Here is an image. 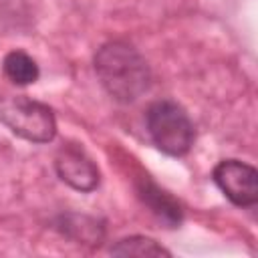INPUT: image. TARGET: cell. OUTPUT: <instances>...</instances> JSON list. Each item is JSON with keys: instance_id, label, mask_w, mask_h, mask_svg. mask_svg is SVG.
<instances>
[{"instance_id": "cell-1", "label": "cell", "mask_w": 258, "mask_h": 258, "mask_svg": "<svg viewBox=\"0 0 258 258\" xmlns=\"http://www.w3.org/2000/svg\"><path fill=\"white\" fill-rule=\"evenodd\" d=\"M95 73L105 91L121 103L141 97L151 79L145 58L127 42L103 44L95 54Z\"/></svg>"}, {"instance_id": "cell-2", "label": "cell", "mask_w": 258, "mask_h": 258, "mask_svg": "<svg viewBox=\"0 0 258 258\" xmlns=\"http://www.w3.org/2000/svg\"><path fill=\"white\" fill-rule=\"evenodd\" d=\"M0 123L32 143H48L56 133L52 111L22 95H0Z\"/></svg>"}, {"instance_id": "cell-3", "label": "cell", "mask_w": 258, "mask_h": 258, "mask_svg": "<svg viewBox=\"0 0 258 258\" xmlns=\"http://www.w3.org/2000/svg\"><path fill=\"white\" fill-rule=\"evenodd\" d=\"M147 129L153 143L173 157L185 155L194 143V123L173 101H159L149 107Z\"/></svg>"}, {"instance_id": "cell-4", "label": "cell", "mask_w": 258, "mask_h": 258, "mask_svg": "<svg viewBox=\"0 0 258 258\" xmlns=\"http://www.w3.org/2000/svg\"><path fill=\"white\" fill-rule=\"evenodd\" d=\"M214 179L236 206H254L258 202V173L252 165L238 159L220 161L214 169Z\"/></svg>"}, {"instance_id": "cell-5", "label": "cell", "mask_w": 258, "mask_h": 258, "mask_svg": "<svg viewBox=\"0 0 258 258\" xmlns=\"http://www.w3.org/2000/svg\"><path fill=\"white\" fill-rule=\"evenodd\" d=\"M58 177L79 191H93L99 185V169L83 147L64 145L54 159Z\"/></svg>"}, {"instance_id": "cell-6", "label": "cell", "mask_w": 258, "mask_h": 258, "mask_svg": "<svg viewBox=\"0 0 258 258\" xmlns=\"http://www.w3.org/2000/svg\"><path fill=\"white\" fill-rule=\"evenodd\" d=\"M139 198L145 202V206L167 226H177L181 222V206L159 185H155L149 177H141L137 181Z\"/></svg>"}, {"instance_id": "cell-7", "label": "cell", "mask_w": 258, "mask_h": 258, "mask_svg": "<svg viewBox=\"0 0 258 258\" xmlns=\"http://www.w3.org/2000/svg\"><path fill=\"white\" fill-rule=\"evenodd\" d=\"M2 69H4V75L16 85H32V83H36V79L40 75L38 73V64L34 62V58L28 56L22 50L8 52L4 56Z\"/></svg>"}, {"instance_id": "cell-8", "label": "cell", "mask_w": 258, "mask_h": 258, "mask_svg": "<svg viewBox=\"0 0 258 258\" xmlns=\"http://www.w3.org/2000/svg\"><path fill=\"white\" fill-rule=\"evenodd\" d=\"M111 254L115 256H169V250H165L161 244H157L151 238L145 236H131V238H123L119 240L113 248Z\"/></svg>"}, {"instance_id": "cell-9", "label": "cell", "mask_w": 258, "mask_h": 258, "mask_svg": "<svg viewBox=\"0 0 258 258\" xmlns=\"http://www.w3.org/2000/svg\"><path fill=\"white\" fill-rule=\"evenodd\" d=\"M62 232H67L69 236H73L75 240H81V242H89V244H95L101 240V226L87 218V216H75V214H69V216H62Z\"/></svg>"}]
</instances>
